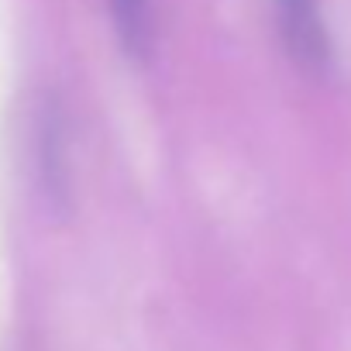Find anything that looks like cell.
I'll list each match as a JSON object with an SVG mask.
<instances>
[{
  "mask_svg": "<svg viewBox=\"0 0 351 351\" xmlns=\"http://www.w3.org/2000/svg\"><path fill=\"white\" fill-rule=\"evenodd\" d=\"M276 11H279V32L289 56L303 69L320 73L330 62V38L324 28L320 0H276Z\"/></svg>",
  "mask_w": 351,
  "mask_h": 351,
  "instance_id": "1",
  "label": "cell"
},
{
  "mask_svg": "<svg viewBox=\"0 0 351 351\" xmlns=\"http://www.w3.org/2000/svg\"><path fill=\"white\" fill-rule=\"evenodd\" d=\"M117 35L131 56H145L152 42V8L148 0H110Z\"/></svg>",
  "mask_w": 351,
  "mask_h": 351,
  "instance_id": "2",
  "label": "cell"
}]
</instances>
